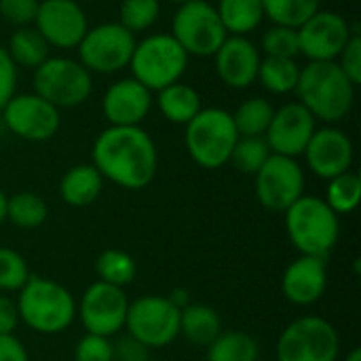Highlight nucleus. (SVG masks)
I'll use <instances>...</instances> for the list:
<instances>
[{"instance_id": "ddd939ff", "label": "nucleus", "mask_w": 361, "mask_h": 361, "mask_svg": "<svg viewBox=\"0 0 361 361\" xmlns=\"http://www.w3.org/2000/svg\"><path fill=\"white\" fill-rule=\"evenodd\" d=\"M127 311L129 298L125 290L104 281L91 283L76 302V317L80 319L85 334H97L106 338H112L125 330Z\"/></svg>"}, {"instance_id": "5701e85b", "label": "nucleus", "mask_w": 361, "mask_h": 361, "mask_svg": "<svg viewBox=\"0 0 361 361\" xmlns=\"http://www.w3.org/2000/svg\"><path fill=\"white\" fill-rule=\"evenodd\" d=\"M222 332V319L209 305L190 302L180 311V336L197 347L212 345Z\"/></svg>"}, {"instance_id": "4be33fe9", "label": "nucleus", "mask_w": 361, "mask_h": 361, "mask_svg": "<svg viewBox=\"0 0 361 361\" xmlns=\"http://www.w3.org/2000/svg\"><path fill=\"white\" fill-rule=\"evenodd\" d=\"M104 178L93 163H80L70 167L59 182V197L70 207H89L104 190Z\"/></svg>"}, {"instance_id": "a19ab883", "label": "nucleus", "mask_w": 361, "mask_h": 361, "mask_svg": "<svg viewBox=\"0 0 361 361\" xmlns=\"http://www.w3.org/2000/svg\"><path fill=\"white\" fill-rule=\"evenodd\" d=\"M17 89V66L11 61L6 47L0 44V110L15 95Z\"/></svg>"}, {"instance_id": "a878e982", "label": "nucleus", "mask_w": 361, "mask_h": 361, "mask_svg": "<svg viewBox=\"0 0 361 361\" xmlns=\"http://www.w3.org/2000/svg\"><path fill=\"white\" fill-rule=\"evenodd\" d=\"M49 49L51 47L47 44V40L40 36V32L34 25H23L11 34L6 53L17 68L21 66V68L34 70L49 57Z\"/></svg>"}, {"instance_id": "c9c22d12", "label": "nucleus", "mask_w": 361, "mask_h": 361, "mask_svg": "<svg viewBox=\"0 0 361 361\" xmlns=\"http://www.w3.org/2000/svg\"><path fill=\"white\" fill-rule=\"evenodd\" d=\"M30 277L25 258L13 247H0V292H19Z\"/></svg>"}, {"instance_id": "2f4dec72", "label": "nucleus", "mask_w": 361, "mask_h": 361, "mask_svg": "<svg viewBox=\"0 0 361 361\" xmlns=\"http://www.w3.org/2000/svg\"><path fill=\"white\" fill-rule=\"evenodd\" d=\"M264 17L273 25H286L298 30L309 17L322 8V0H260Z\"/></svg>"}, {"instance_id": "7c9ffc66", "label": "nucleus", "mask_w": 361, "mask_h": 361, "mask_svg": "<svg viewBox=\"0 0 361 361\" xmlns=\"http://www.w3.org/2000/svg\"><path fill=\"white\" fill-rule=\"evenodd\" d=\"M95 273H97V281H104L108 286H116V288H127L129 283H133L135 275H137V264L133 260L131 254H127L125 250H104L97 260H95Z\"/></svg>"}, {"instance_id": "20e7f679", "label": "nucleus", "mask_w": 361, "mask_h": 361, "mask_svg": "<svg viewBox=\"0 0 361 361\" xmlns=\"http://www.w3.org/2000/svg\"><path fill=\"white\" fill-rule=\"evenodd\" d=\"M286 235L300 256L328 260L341 237V216L322 197L302 195L283 212Z\"/></svg>"}, {"instance_id": "2eb2a0df", "label": "nucleus", "mask_w": 361, "mask_h": 361, "mask_svg": "<svg viewBox=\"0 0 361 361\" xmlns=\"http://www.w3.org/2000/svg\"><path fill=\"white\" fill-rule=\"evenodd\" d=\"M296 32L300 55L309 61H336L355 30L341 13L319 8Z\"/></svg>"}, {"instance_id": "72a5a7b5", "label": "nucleus", "mask_w": 361, "mask_h": 361, "mask_svg": "<svg viewBox=\"0 0 361 361\" xmlns=\"http://www.w3.org/2000/svg\"><path fill=\"white\" fill-rule=\"evenodd\" d=\"M271 148L267 144L264 137H243L239 135L233 152H231V161L233 167L241 173H247V176H254L264 163L267 159L271 157Z\"/></svg>"}, {"instance_id": "9b49d317", "label": "nucleus", "mask_w": 361, "mask_h": 361, "mask_svg": "<svg viewBox=\"0 0 361 361\" xmlns=\"http://www.w3.org/2000/svg\"><path fill=\"white\" fill-rule=\"evenodd\" d=\"M125 330L146 349H163L180 336V309H176L167 296H140L129 300Z\"/></svg>"}, {"instance_id": "58836bf2", "label": "nucleus", "mask_w": 361, "mask_h": 361, "mask_svg": "<svg viewBox=\"0 0 361 361\" xmlns=\"http://www.w3.org/2000/svg\"><path fill=\"white\" fill-rule=\"evenodd\" d=\"M40 0H0V17L17 27L32 25Z\"/></svg>"}, {"instance_id": "c756f323", "label": "nucleus", "mask_w": 361, "mask_h": 361, "mask_svg": "<svg viewBox=\"0 0 361 361\" xmlns=\"http://www.w3.org/2000/svg\"><path fill=\"white\" fill-rule=\"evenodd\" d=\"M233 114V123L237 133L243 137H264L271 118L275 114V106L264 97H250L237 106Z\"/></svg>"}, {"instance_id": "49530a36", "label": "nucleus", "mask_w": 361, "mask_h": 361, "mask_svg": "<svg viewBox=\"0 0 361 361\" xmlns=\"http://www.w3.org/2000/svg\"><path fill=\"white\" fill-rule=\"evenodd\" d=\"M6 199H8V197H6V192L0 188V226L6 222Z\"/></svg>"}, {"instance_id": "c03bdc74", "label": "nucleus", "mask_w": 361, "mask_h": 361, "mask_svg": "<svg viewBox=\"0 0 361 361\" xmlns=\"http://www.w3.org/2000/svg\"><path fill=\"white\" fill-rule=\"evenodd\" d=\"M0 361H30L27 349L15 334H0Z\"/></svg>"}, {"instance_id": "79ce46f5", "label": "nucleus", "mask_w": 361, "mask_h": 361, "mask_svg": "<svg viewBox=\"0 0 361 361\" xmlns=\"http://www.w3.org/2000/svg\"><path fill=\"white\" fill-rule=\"evenodd\" d=\"M148 351L150 349H146L140 341H135L129 334L112 343V360L114 361H146L150 360Z\"/></svg>"}, {"instance_id": "dca6fc26", "label": "nucleus", "mask_w": 361, "mask_h": 361, "mask_svg": "<svg viewBox=\"0 0 361 361\" xmlns=\"http://www.w3.org/2000/svg\"><path fill=\"white\" fill-rule=\"evenodd\" d=\"M32 25L49 47L76 49L89 30V19L76 0H40Z\"/></svg>"}, {"instance_id": "8fccbe9b", "label": "nucleus", "mask_w": 361, "mask_h": 361, "mask_svg": "<svg viewBox=\"0 0 361 361\" xmlns=\"http://www.w3.org/2000/svg\"><path fill=\"white\" fill-rule=\"evenodd\" d=\"M146 361H163V360H146Z\"/></svg>"}, {"instance_id": "0eeeda50", "label": "nucleus", "mask_w": 361, "mask_h": 361, "mask_svg": "<svg viewBox=\"0 0 361 361\" xmlns=\"http://www.w3.org/2000/svg\"><path fill=\"white\" fill-rule=\"evenodd\" d=\"M34 93L53 104L57 110L76 108L93 93V74L72 57H47L34 68Z\"/></svg>"}, {"instance_id": "e433bc0d", "label": "nucleus", "mask_w": 361, "mask_h": 361, "mask_svg": "<svg viewBox=\"0 0 361 361\" xmlns=\"http://www.w3.org/2000/svg\"><path fill=\"white\" fill-rule=\"evenodd\" d=\"M260 51L264 57H286V59H296L300 55L298 47V32L294 27L286 25H273L262 34L260 40Z\"/></svg>"}, {"instance_id": "a211bd4d", "label": "nucleus", "mask_w": 361, "mask_h": 361, "mask_svg": "<svg viewBox=\"0 0 361 361\" xmlns=\"http://www.w3.org/2000/svg\"><path fill=\"white\" fill-rule=\"evenodd\" d=\"M307 167L322 180H332L351 169L355 159V148L351 137L338 127H322L311 135L305 152Z\"/></svg>"}, {"instance_id": "6ab92c4d", "label": "nucleus", "mask_w": 361, "mask_h": 361, "mask_svg": "<svg viewBox=\"0 0 361 361\" xmlns=\"http://www.w3.org/2000/svg\"><path fill=\"white\" fill-rule=\"evenodd\" d=\"M150 108L152 91L131 76L112 82L102 97V114L112 127H140Z\"/></svg>"}, {"instance_id": "09e8293b", "label": "nucleus", "mask_w": 361, "mask_h": 361, "mask_svg": "<svg viewBox=\"0 0 361 361\" xmlns=\"http://www.w3.org/2000/svg\"><path fill=\"white\" fill-rule=\"evenodd\" d=\"M167 2H171V4H178V6H180V4H184V2H188V0H167Z\"/></svg>"}, {"instance_id": "393cba45", "label": "nucleus", "mask_w": 361, "mask_h": 361, "mask_svg": "<svg viewBox=\"0 0 361 361\" xmlns=\"http://www.w3.org/2000/svg\"><path fill=\"white\" fill-rule=\"evenodd\" d=\"M216 11L228 36H250L264 19L260 0H218Z\"/></svg>"}, {"instance_id": "ea45409f", "label": "nucleus", "mask_w": 361, "mask_h": 361, "mask_svg": "<svg viewBox=\"0 0 361 361\" xmlns=\"http://www.w3.org/2000/svg\"><path fill=\"white\" fill-rule=\"evenodd\" d=\"M336 63L341 66V70L347 74V78L357 87L361 85V36L355 30L351 34V38L347 40L345 49L341 51Z\"/></svg>"}, {"instance_id": "39448f33", "label": "nucleus", "mask_w": 361, "mask_h": 361, "mask_svg": "<svg viewBox=\"0 0 361 361\" xmlns=\"http://www.w3.org/2000/svg\"><path fill=\"white\" fill-rule=\"evenodd\" d=\"M239 140L233 114L224 108H201L199 114L184 125V146L188 157L203 169H220L231 161V152Z\"/></svg>"}, {"instance_id": "aec40b11", "label": "nucleus", "mask_w": 361, "mask_h": 361, "mask_svg": "<svg viewBox=\"0 0 361 361\" xmlns=\"http://www.w3.org/2000/svg\"><path fill=\"white\" fill-rule=\"evenodd\" d=\"M262 55L247 36H226L214 53L216 74L231 89H247L258 78Z\"/></svg>"}, {"instance_id": "4c0bfd02", "label": "nucleus", "mask_w": 361, "mask_h": 361, "mask_svg": "<svg viewBox=\"0 0 361 361\" xmlns=\"http://www.w3.org/2000/svg\"><path fill=\"white\" fill-rule=\"evenodd\" d=\"M74 361H114L112 360V338L85 334L74 347Z\"/></svg>"}, {"instance_id": "412c9836", "label": "nucleus", "mask_w": 361, "mask_h": 361, "mask_svg": "<svg viewBox=\"0 0 361 361\" xmlns=\"http://www.w3.org/2000/svg\"><path fill=\"white\" fill-rule=\"evenodd\" d=\"M328 290V260L315 256H298L281 277V292L296 307H311L324 298Z\"/></svg>"}, {"instance_id": "f3484780", "label": "nucleus", "mask_w": 361, "mask_h": 361, "mask_svg": "<svg viewBox=\"0 0 361 361\" xmlns=\"http://www.w3.org/2000/svg\"><path fill=\"white\" fill-rule=\"evenodd\" d=\"M315 129L317 121L313 118V114L300 102H290L275 110L264 140L273 154L298 159L302 157Z\"/></svg>"}, {"instance_id": "4468645a", "label": "nucleus", "mask_w": 361, "mask_h": 361, "mask_svg": "<svg viewBox=\"0 0 361 361\" xmlns=\"http://www.w3.org/2000/svg\"><path fill=\"white\" fill-rule=\"evenodd\" d=\"M0 112L6 129L25 142H47L61 125L59 110L36 93H15Z\"/></svg>"}, {"instance_id": "b1692460", "label": "nucleus", "mask_w": 361, "mask_h": 361, "mask_svg": "<svg viewBox=\"0 0 361 361\" xmlns=\"http://www.w3.org/2000/svg\"><path fill=\"white\" fill-rule=\"evenodd\" d=\"M157 93H159L157 104H159L163 118L173 123V125L190 123L199 114V110L203 108L199 91L195 87L182 82V80H178V82L157 91Z\"/></svg>"}, {"instance_id": "de8ad7c7", "label": "nucleus", "mask_w": 361, "mask_h": 361, "mask_svg": "<svg viewBox=\"0 0 361 361\" xmlns=\"http://www.w3.org/2000/svg\"><path fill=\"white\" fill-rule=\"evenodd\" d=\"M345 361H361V349H360V347L351 349V351L347 353V357H345Z\"/></svg>"}, {"instance_id": "423d86ee", "label": "nucleus", "mask_w": 361, "mask_h": 361, "mask_svg": "<svg viewBox=\"0 0 361 361\" xmlns=\"http://www.w3.org/2000/svg\"><path fill=\"white\" fill-rule=\"evenodd\" d=\"M188 53L171 34H150L135 42L129 61L131 78L142 82L148 91H161L182 80L188 68Z\"/></svg>"}, {"instance_id": "6e6552de", "label": "nucleus", "mask_w": 361, "mask_h": 361, "mask_svg": "<svg viewBox=\"0 0 361 361\" xmlns=\"http://www.w3.org/2000/svg\"><path fill=\"white\" fill-rule=\"evenodd\" d=\"M275 355L277 361H338L341 336L328 319L305 315L283 328Z\"/></svg>"}, {"instance_id": "bb28decb", "label": "nucleus", "mask_w": 361, "mask_h": 361, "mask_svg": "<svg viewBox=\"0 0 361 361\" xmlns=\"http://www.w3.org/2000/svg\"><path fill=\"white\" fill-rule=\"evenodd\" d=\"M298 76H300V66L296 59L262 57L256 82H260L273 95H288L296 91Z\"/></svg>"}, {"instance_id": "a18cd8bd", "label": "nucleus", "mask_w": 361, "mask_h": 361, "mask_svg": "<svg viewBox=\"0 0 361 361\" xmlns=\"http://www.w3.org/2000/svg\"><path fill=\"white\" fill-rule=\"evenodd\" d=\"M167 300L176 307V309H184V307H188L192 300H190V294H188V290H184V288H173L169 294H167Z\"/></svg>"}, {"instance_id": "473e14b6", "label": "nucleus", "mask_w": 361, "mask_h": 361, "mask_svg": "<svg viewBox=\"0 0 361 361\" xmlns=\"http://www.w3.org/2000/svg\"><path fill=\"white\" fill-rule=\"evenodd\" d=\"M361 199V180L355 171H345L328 180L324 201L336 216H347L357 209Z\"/></svg>"}, {"instance_id": "9d476101", "label": "nucleus", "mask_w": 361, "mask_h": 361, "mask_svg": "<svg viewBox=\"0 0 361 361\" xmlns=\"http://www.w3.org/2000/svg\"><path fill=\"white\" fill-rule=\"evenodd\" d=\"M135 42V34L118 21L97 23L89 27L78 42V61L91 74H116L129 68Z\"/></svg>"}, {"instance_id": "37998d69", "label": "nucleus", "mask_w": 361, "mask_h": 361, "mask_svg": "<svg viewBox=\"0 0 361 361\" xmlns=\"http://www.w3.org/2000/svg\"><path fill=\"white\" fill-rule=\"evenodd\" d=\"M19 324L17 302L6 294H0V334H15Z\"/></svg>"}, {"instance_id": "cd10ccee", "label": "nucleus", "mask_w": 361, "mask_h": 361, "mask_svg": "<svg viewBox=\"0 0 361 361\" xmlns=\"http://www.w3.org/2000/svg\"><path fill=\"white\" fill-rule=\"evenodd\" d=\"M47 218H49V205L36 192L23 190L6 199V220L21 231H34L42 226Z\"/></svg>"}, {"instance_id": "1a4fd4ad", "label": "nucleus", "mask_w": 361, "mask_h": 361, "mask_svg": "<svg viewBox=\"0 0 361 361\" xmlns=\"http://www.w3.org/2000/svg\"><path fill=\"white\" fill-rule=\"evenodd\" d=\"M169 34L180 42L188 57H214L228 36L216 4H209L207 0H188L180 4Z\"/></svg>"}, {"instance_id": "7ed1b4c3", "label": "nucleus", "mask_w": 361, "mask_h": 361, "mask_svg": "<svg viewBox=\"0 0 361 361\" xmlns=\"http://www.w3.org/2000/svg\"><path fill=\"white\" fill-rule=\"evenodd\" d=\"M15 302L19 322L36 334H61L76 319V300L70 290L47 277L32 275Z\"/></svg>"}, {"instance_id": "c85d7f7f", "label": "nucleus", "mask_w": 361, "mask_h": 361, "mask_svg": "<svg viewBox=\"0 0 361 361\" xmlns=\"http://www.w3.org/2000/svg\"><path fill=\"white\" fill-rule=\"evenodd\" d=\"M260 349L254 336L239 330H222L207 345V361H258Z\"/></svg>"}, {"instance_id": "f257e3e1", "label": "nucleus", "mask_w": 361, "mask_h": 361, "mask_svg": "<svg viewBox=\"0 0 361 361\" xmlns=\"http://www.w3.org/2000/svg\"><path fill=\"white\" fill-rule=\"evenodd\" d=\"M93 167L125 190L146 188L159 171V150L142 127H106L93 142Z\"/></svg>"}, {"instance_id": "f704fd0d", "label": "nucleus", "mask_w": 361, "mask_h": 361, "mask_svg": "<svg viewBox=\"0 0 361 361\" xmlns=\"http://www.w3.org/2000/svg\"><path fill=\"white\" fill-rule=\"evenodd\" d=\"M161 15L159 0H123L118 6V23L131 34L148 32Z\"/></svg>"}, {"instance_id": "f03ea898", "label": "nucleus", "mask_w": 361, "mask_h": 361, "mask_svg": "<svg viewBox=\"0 0 361 361\" xmlns=\"http://www.w3.org/2000/svg\"><path fill=\"white\" fill-rule=\"evenodd\" d=\"M296 95L315 121L334 125L353 110L355 85L336 61H309L300 68Z\"/></svg>"}, {"instance_id": "f8f14e48", "label": "nucleus", "mask_w": 361, "mask_h": 361, "mask_svg": "<svg viewBox=\"0 0 361 361\" xmlns=\"http://www.w3.org/2000/svg\"><path fill=\"white\" fill-rule=\"evenodd\" d=\"M305 169L298 159L271 154L254 173V192L267 212L283 214L305 195Z\"/></svg>"}]
</instances>
